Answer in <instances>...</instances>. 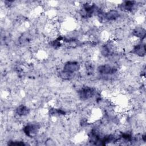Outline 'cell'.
I'll return each instance as SVG.
<instances>
[{
	"instance_id": "obj_1",
	"label": "cell",
	"mask_w": 146,
	"mask_h": 146,
	"mask_svg": "<svg viewBox=\"0 0 146 146\" xmlns=\"http://www.w3.org/2000/svg\"><path fill=\"white\" fill-rule=\"evenodd\" d=\"M16 112L17 115L19 116H25L27 113H29V109L26 106L21 105L17 108V109L16 110Z\"/></svg>"
}]
</instances>
